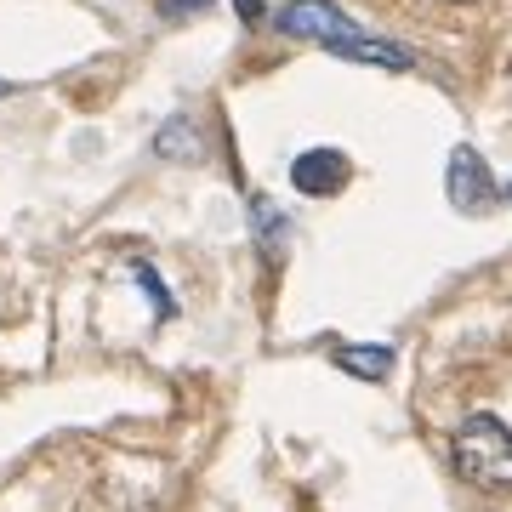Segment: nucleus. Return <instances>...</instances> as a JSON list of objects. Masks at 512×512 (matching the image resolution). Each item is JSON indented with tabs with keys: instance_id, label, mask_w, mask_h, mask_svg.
I'll return each instance as SVG.
<instances>
[{
	"instance_id": "f257e3e1",
	"label": "nucleus",
	"mask_w": 512,
	"mask_h": 512,
	"mask_svg": "<svg viewBox=\"0 0 512 512\" xmlns=\"http://www.w3.org/2000/svg\"><path fill=\"white\" fill-rule=\"evenodd\" d=\"M450 461H456V473L467 484L490 495H507L512 490V427L490 410H478L456 427V439H450Z\"/></svg>"
},
{
	"instance_id": "f03ea898",
	"label": "nucleus",
	"mask_w": 512,
	"mask_h": 512,
	"mask_svg": "<svg viewBox=\"0 0 512 512\" xmlns=\"http://www.w3.org/2000/svg\"><path fill=\"white\" fill-rule=\"evenodd\" d=\"M279 29L291 40H319L325 52H342L348 40H359L353 18L342 6H330V0H291V6L279 12Z\"/></svg>"
},
{
	"instance_id": "7ed1b4c3",
	"label": "nucleus",
	"mask_w": 512,
	"mask_h": 512,
	"mask_svg": "<svg viewBox=\"0 0 512 512\" xmlns=\"http://www.w3.org/2000/svg\"><path fill=\"white\" fill-rule=\"evenodd\" d=\"M444 188H450V205H456V211H473V217L495 205L490 165L478 160V148H456V154H450V177H444Z\"/></svg>"
},
{
	"instance_id": "20e7f679",
	"label": "nucleus",
	"mask_w": 512,
	"mask_h": 512,
	"mask_svg": "<svg viewBox=\"0 0 512 512\" xmlns=\"http://www.w3.org/2000/svg\"><path fill=\"white\" fill-rule=\"evenodd\" d=\"M291 183L302 188V194H313V200H325V194H336V188L348 183V160H342L336 148H308V154H296Z\"/></svg>"
},
{
	"instance_id": "39448f33",
	"label": "nucleus",
	"mask_w": 512,
	"mask_h": 512,
	"mask_svg": "<svg viewBox=\"0 0 512 512\" xmlns=\"http://www.w3.org/2000/svg\"><path fill=\"white\" fill-rule=\"evenodd\" d=\"M336 365L348 370V376H359V382H382L387 370H393V348H353V342H342Z\"/></svg>"
},
{
	"instance_id": "423d86ee",
	"label": "nucleus",
	"mask_w": 512,
	"mask_h": 512,
	"mask_svg": "<svg viewBox=\"0 0 512 512\" xmlns=\"http://www.w3.org/2000/svg\"><path fill=\"white\" fill-rule=\"evenodd\" d=\"M251 222H256V234H262V251H268V262H279V256H285V239H291V222L279 217L274 200H262V194L251 200Z\"/></svg>"
},
{
	"instance_id": "0eeeda50",
	"label": "nucleus",
	"mask_w": 512,
	"mask_h": 512,
	"mask_svg": "<svg viewBox=\"0 0 512 512\" xmlns=\"http://www.w3.org/2000/svg\"><path fill=\"white\" fill-rule=\"evenodd\" d=\"M154 148H160L165 160H194V154H200V131L188 126V120H171V126L154 137Z\"/></svg>"
},
{
	"instance_id": "6e6552de",
	"label": "nucleus",
	"mask_w": 512,
	"mask_h": 512,
	"mask_svg": "<svg viewBox=\"0 0 512 512\" xmlns=\"http://www.w3.org/2000/svg\"><path fill=\"white\" fill-rule=\"evenodd\" d=\"M137 279H143V291L154 296V308H160V319H171V313H177V302L165 296V285H160V279H154V268H137Z\"/></svg>"
},
{
	"instance_id": "1a4fd4ad",
	"label": "nucleus",
	"mask_w": 512,
	"mask_h": 512,
	"mask_svg": "<svg viewBox=\"0 0 512 512\" xmlns=\"http://www.w3.org/2000/svg\"><path fill=\"white\" fill-rule=\"evenodd\" d=\"M234 12H239L245 23H262V0H234Z\"/></svg>"
},
{
	"instance_id": "9d476101",
	"label": "nucleus",
	"mask_w": 512,
	"mask_h": 512,
	"mask_svg": "<svg viewBox=\"0 0 512 512\" xmlns=\"http://www.w3.org/2000/svg\"><path fill=\"white\" fill-rule=\"evenodd\" d=\"M194 6H205V0H165V18H183V12H194Z\"/></svg>"
},
{
	"instance_id": "9b49d317",
	"label": "nucleus",
	"mask_w": 512,
	"mask_h": 512,
	"mask_svg": "<svg viewBox=\"0 0 512 512\" xmlns=\"http://www.w3.org/2000/svg\"><path fill=\"white\" fill-rule=\"evenodd\" d=\"M0 97H12V80H0Z\"/></svg>"
},
{
	"instance_id": "f8f14e48",
	"label": "nucleus",
	"mask_w": 512,
	"mask_h": 512,
	"mask_svg": "<svg viewBox=\"0 0 512 512\" xmlns=\"http://www.w3.org/2000/svg\"><path fill=\"white\" fill-rule=\"evenodd\" d=\"M507 194H512V188H507Z\"/></svg>"
}]
</instances>
